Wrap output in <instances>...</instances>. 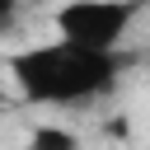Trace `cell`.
I'll return each instance as SVG.
<instances>
[{"mask_svg":"<svg viewBox=\"0 0 150 150\" xmlns=\"http://www.w3.org/2000/svg\"><path fill=\"white\" fill-rule=\"evenodd\" d=\"M9 80L19 84V94L28 103H89L98 94H108L122 75V56L117 52H94V47H75V42H42V47H23L5 61Z\"/></svg>","mask_w":150,"mask_h":150,"instance_id":"obj_1","label":"cell"},{"mask_svg":"<svg viewBox=\"0 0 150 150\" xmlns=\"http://www.w3.org/2000/svg\"><path fill=\"white\" fill-rule=\"evenodd\" d=\"M136 9H141L136 0H70L56 9V38L94 52H117Z\"/></svg>","mask_w":150,"mask_h":150,"instance_id":"obj_2","label":"cell"},{"mask_svg":"<svg viewBox=\"0 0 150 150\" xmlns=\"http://www.w3.org/2000/svg\"><path fill=\"white\" fill-rule=\"evenodd\" d=\"M28 150H80V141H75V131H66V127H38V131L28 136Z\"/></svg>","mask_w":150,"mask_h":150,"instance_id":"obj_3","label":"cell"},{"mask_svg":"<svg viewBox=\"0 0 150 150\" xmlns=\"http://www.w3.org/2000/svg\"><path fill=\"white\" fill-rule=\"evenodd\" d=\"M19 23V0H0V38Z\"/></svg>","mask_w":150,"mask_h":150,"instance_id":"obj_4","label":"cell"}]
</instances>
